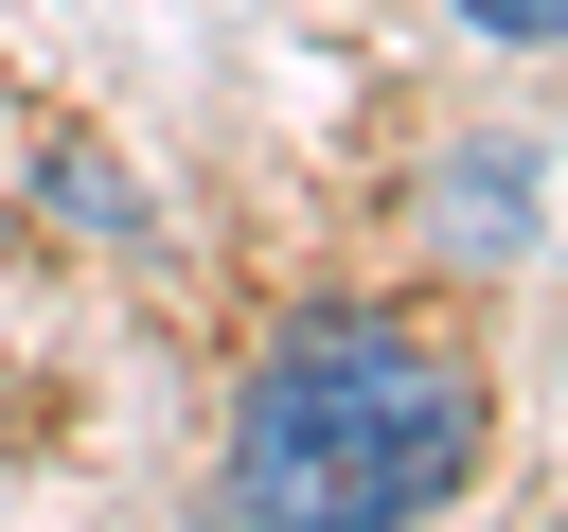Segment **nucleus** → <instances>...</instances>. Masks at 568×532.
Listing matches in <instances>:
<instances>
[{
  "label": "nucleus",
  "mask_w": 568,
  "mask_h": 532,
  "mask_svg": "<svg viewBox=\"0 0 568 532\" xmlns=\"http://www.w3.org/2000/svg\"><path fill=\"white\" fill-rule=\"evenodd\" d=\"M462 479H479V355L390 301L284 319L231 390V514L248 532H408Z\"/></svg>",
  "instance_id": "f257e3e1"
},
{
  "label": "nucleus",
  "mask_w": 568,
  "mask_h": 532,
  "mask_svg": "<svg viewBox=\"0 0 568 532\" xmlns=\"http://www.w3.org/2000/svg\"><path fill=\"white\" fill-rule=\"evenodd\" d=\"M479 35H568V0H462Z\"/></svg>",
  "instance_id": "f03ea898"
}]
</instances>
